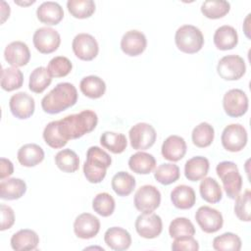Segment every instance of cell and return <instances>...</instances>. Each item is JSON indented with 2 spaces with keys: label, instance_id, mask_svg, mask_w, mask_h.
I'll use <instances>...</instances> for the list:
<instances>
[{
  "label": "cell",
  "instance_id": "6da1fadb",
  "mask_svg": "<svg viewBox=\"0 0 251 251\" xmlns=\"http://www.w3.org/2000/svg\"><path fill=\"white\" fill-rule=\"evenodd\" d=\"M98 124L97 114L92 110H83L78 114H72L58 121L61 135L68 141L77 139L91 132Z\"/></svg>",
  "mask_w": 251,
  "mask_h": 251
},
{
  "label": "cell",
  "instance_id": "8992f818",
  "mask_svg": "<svg viewBox=\"0 0 251 251\" xmlns=\"http://www.w3.org/2000/svg\"><path fill=\"white\" fill-rule=\"evenodd\" d=\"M247 131L240 124L226 126L221 136L223 147L229 152H239L247 144Z\"/></svg>",
  "mask_w": 251,
  "mask_h": 251
},
{
  "label": "cell",
  "instance_id": "7bdbcfd3",
  "mask_svg": "<svg viewBox=\"0 0 251 251\" xmlns=\"http://www.w3.org/2000/svg\"><path fill=\"white\" fill-rule=\"evenodd\" d=\"M43 138L46 144L54 149L63 148L68 143L59 131L58 121H53L47 124L43 130Z\"/></svg>",
  "mask_w": 251,
  "mask_h": 251
},
{
  "label": "cell",
  "instance_id": "d590c367",
  "mask_svg": "<svg viewBox=\"0 0 251 251\" xmlns=\"http://www.w3.org/2000/svg\"><path fill=\"white\" fill-rule=\"evenodd\" d=\"M51 81L52 76L47 68L37 67L29 75L28 87L34 93H42L50 85Z\"/></svg>",
  "mask_w": 251,
  "mask_h": 251
},
{
  "label": "cell",
  "instance_id": "c3c4849f",
  "mask_svg": "<svg viewBox=\"0 0 251 251\" xmlns=\"http://www.w3.org/2000/svg\"><path fill=\"white\" fill-rule=\"evenodd\" d=\"M0 162H1L0 178L2 180L5 177L10 176L14 173V166H13V163L9 159H6V158H1Z\"/></svg>",
  "mask_w": 251,
  "mask_h": 251
},
{
  "label": "cell",
  "instance_id": "f35d334b",
  "mask_svg": "<svg viewBox=\"0 0 251 251\" xmlns=\"http://www.w3.org/2000/svg\"><path fill=\"white\" fill-rule=\"evenodd\" d=\"M241 245L240 237L232 232H225L213 239V248L218 251H239Z\"/></svg>",
  "mask_w": 251,
  "mask_h": 251
},
{
  "label": "cell",
  "instance_id": "7dc6e473",
  "mask_svg": "<svg viewBox=\"0 0 251 251\" xmlns=\"http://www.w3.org/2000/svg\"><path fill=\"white\" fill-rule=\"evenodd\" d=\"M1 210V230L8 229L12 227V226L15 223V213L14 210L5 204H1L0 206Z\"/></svg>",
  "mask_w": 251,
  "mask_h": 251
},
{
  "label": "cell",
  "instance_id": "5b68a950",
  "mask_svg": "<svg viewBox=\"0 0 251 251\" xmlns=\"http://www.w3.org/2000/svg\"><path fill=\"white\" fill-rule=\"evenodd\" d=\"M176 47L183 53L194 54L201 50L204 44L202 31L192 25H184L177 28L175 35Z\"/></svg>",
  "mask_w": 251,
  "mask_h": 251
},
{
  "label": "cell",
  "instance_id": "9a60e30c",
  "mask_svg": "<svg viewBox=\"0 0 251 251\" xmlns=\"http://www.w3.org/2000/svg\"><path fill=\"white\" fill-rule=\"evenodd\" d=\"M9 107L14 117L20 120H25L33 115L35 102L33 97L26 92H17L10 98Z\"/></svg>",
  "mask_w": 251,
  "mask_h": 251
},
{
  "label": "cell",
  "instance_id": "1f68e13d",
  "mask_svg": "<svg viewBox=\"0 0 251 251\" xmlns=\"http://www.w3.org/2000/svg\"><path fill=\"white\" fill-rule=\"evenodd\" d=\"M201 197L208 203H218L222 200L223 191L218 181L213 177H204L199 185Z\"/></svg>",
  "mask_w": 251,
  "mask_h": 251
},
{
  "label": "cell",
  "instance_id": "2e32d148",
  "mask_svg": "<svg viewBox=\"0 0 251 251\" xmlns=\"http://www.w3.org/2000/svg\"><path fill=\"white\" fill-rule=\"evenodd\" d=\"M100 230V221L90 213L78 215L74 223L75 234L81 239H90L95 237Z\"/></svg>",
  "mask_w": 251,
  "mask_h": 251
},
{
  "label": "cell",
  "instance_id": "52a82bcc",
  "mask_svg": "<svg viewBox=\"0 0 251 251\" xmlns=\"http://www.w3.org/2000/svg\"><path fill=\"white\" fill-rule=\"evenodd\" d=\"M218 75L225 80H237L246 72V65L238 55H226L220 59L217 66Z\"/></svg>",
  "mask_w": 251,
  "mask_h": 251
},
{
  "label": "cell",
  "instance_id": "603a6c76",
  "mask_svg": "<svg viewBox=\"0 0 251 251\" xmlns=\"http://www.w3.org/2000/svg\"><path fill=\"white\" fill-rule=\"evenodd\" d=\"M215 46L223 51L233 49L238 43V34L236 29L231 25H222L214 33Z\"/></svg>",
  "mask_w": 251,
  "mask_h": 251
},
{
  "label": "cell",
  "instance_id": "277c9868",
  "mask_svg": "<svg viewBox=\"0 0 251 251\" xmlns=\"http://www.w3.org/2000/svg\"><path fill=\"white\" fill-rule=\"evenodd\" d=\"M216 172L227 197L235 199L239 195L243 183L237 166L231 161H223L217 165Z\"/></svg>",
  "mask_w": 251,
  "mask_h": 251
},
{
  "label": "cell",
  "instance_id": "ee69618b",
  "mask_svg": "<svg viewBox=\"0 0 251 251\" xmlns=\"http://www.w3.org/2000/svg\"><path fill=\"white\" fill-rule=\"evenodd\" d=\"M234 213L242 222L251 221V192L249 189H246L242 194H239L235 198Z\"/></svg>",
  "mask_w": 251,
  "mask_h": 251
},
{
  "label": "cell",
  "instance_id": "ab89813d",
  "mask_svg": "<svg viewBox=\"0 0 251 251\" xmlns=\"http://www.w3.org/2000/svg\"><path fill=\"white\" fill-rule=\"evenodd\" d=\"M67 8L74 18L86 19L95 12V3L92 0H69Z\"/></svg>",
  "mask_w": 251,
  "mask_h": 251
},
{
  "label": "cell",
  "instance_id": "681fc988",
  "mask_svg": "<svg viewBox=\"0 0 251 251\" xmlns=\"http://www.w3.org/2000/svg\"><path fill=\"white\" fill-rule=\"evenodd\" d=\"M1 23L3 24L10 16V6L5 2L1 1Z\"/></svg>",
  "mask_w": 251,
  "mask_h": 251
},
{
  "label": "cell",
  "instance_id": "3957f363",
  "mask_svg": "<svg viewBox=\"0 0 251 251\" xmlns=\"http://www.w3.org/2000/svg\"><path fill=\"white\" fill-rule=\"evenodd\" d=\"M111 156L98 146H91L86 152V161L83 164V174L91 183L101 182L111 166Z\"/></svg>",
  "mask_w": 251,
  "mask_h": 251
},
{
  "label": "cell",
  "instance_id": "60d3db41",
  "mask_svg": "<svg viewBox=\"0 0 251 251\" xmlns=\"http://www.w3.org/2000/svg\"><path fill=\"white\" fill-rule=\"evenodd\" d=\"M116 203L112 195L107 192L98 193L92 201V208L94 212L102 217H109L115 211Z\"/></svg>",
  "mask_w": 251,
  "mask_h": 251
},
{
  "label": "cell",
  "instance_id": "d6986e66",
  "mask_svg": "<svg viewBox=\"0 0 251 251\" xmlns=\"http://www.w3.org/2000/svg\"><path fill=\"white\" fill-rule=\"evenodd\" d=\"M186 142L178 135H170L162 144L161 152L163 157L171 162H177L181 160L186 153Z\"/></svg>",
  "mask_w": 251,
  "mask_h": 251
},
{
  "label": "cell",
  "instance_id": "f546056e",
  "mask_svg": "<svg viewBox=\"0 0 251 251\" xmlns=\"http://www.w3.org/2000/svg\"><path fill=\"white\" fill-rule=\"evenodd\" d=\"M101 145L114 154L123 153L127 145L126 137L124 133L105 131L100 137Z\"/></svg>",
  "mask_w": 251,
  "mask_h": 251
},
{
  "label": "cell",
  "instance_id": "30bf717a",
  "mask_svg": "<svg viewBox=\"0 0 251 251\" xmlns=\"http://www.w3.org/2000/svg\"><path fill=\"white\" fill-rule=\"evenodd\" d=\"M248 97L246 93L238 88L226 92L223 98V107L226 114L231 118L243 116L248 110Z\"/></svg>",
  "mask_w": 251,
  "mask_h": 251
},
{
  "label": "cell",
  "instance_id": "8d00e7d4",
  "mask_svg": "<svg viewBox=\"0 0 251 251\" xmlns=\"http://www.w3.org/2000/svg\"><path fill=\"white\" fill-rule=\"evenodd\" d=\"M56 166L65 173H75L79 167V158L76 153L71 149H63L55 156Z\"/></svg>",
  "mask_w": 251,
  "mask_h": 251
},
{
  "label": "cell",
  "instance_id": "f1b7e54d",
  "mask_svg": "<svg viewBox=\"0 0 251 251\" xmlns=\"http://www.w3.org/2000/svg\"><path fill=\"white\" fill-rule=\"evenodd\" d=\"M79 88L82 94L86 97L97 99L104 95L106 91V83L97 75H88L80 80Z\"/></svg>",
  "mask_w": 251,
  "mask_h": 251
},
{
  "label": "cell",
  "instance_id": "ac0fdd59",
  "mask_svg": "<svg viewBox=\"0 0 251 251\" xmlns=\"http://www.w3.org/2000/svg\"><path fill=\"white\" fill-rule=\"evenodd\" d=\"M4 58L13 67L25 66L30 59L28 46L23 41H13L4 50Z\"/></svg>",
  "mask_w": 251,
  "mask_h": 251
},
{
  "label": "cell",
  "instance_id": "83f0119b",
  "mask_svg": "<svg viewBox=\"0 0 251 251\" xmlns=\"http://www.w3.org/2000/svg\"><path fill=\"white\" fill-rule=\"evenodd\" d=\"M156 166V160L152 154L146 152H136L128 160L129 169L138 175L150 174Z\"/></svg>",
  "mask_w": 251,
  "mask_h": 251
},
{
  "label": "cell",
  "instance_id": "5bb4252c",
  "mask_svg": "<svg viewBox=\"0 0 251 251\" xmlns=\"http://www.w3.org/2000/svg\"><path fill=\"white\" fill-rule=\"evenodd\" d=\"M75 55L82 61L93 60L99 52L98 42L89 33H78L75 36L72 43Z\"/></svg>",
  "mask_w": 251,
  "mask_h": 251
},
{
  "label": "cell",
  "instance_id": "ba28073f",
  "mask_svg": "<svg viewBox=\"0 0 251 251\" xmlns=\"http://www.w3.org/2000/svg\"><path fill=\"white\" fill-rule=\"evenodd\" d=\"M130 145L135 150H146L152 147L156 141L155 128L147 123H138L129 129Z\"/></svg>",
  "mask_w": 251,
  "mask_h": 251
},
{
  "label": "cell",
  "instance_id": "d6a6232c",
  "mask_svg": "<svg viewBox=\"0 0 251 251\" xmlns=\"http://www.w3.org/2000/svg\"><path fill=\"white\" fill-rule=\"evenodd\" d=\"M214 127L206 122L200 123L198 126H196L191 133L193 144L199 148H205L210 146L214 140Z\"/></svg>",
  "mask_w": 251,
  "mask_h": 251
},
{
  "label": "cell",
  "instance_id": "4fadbf2b",
  "mask_svg": "<svg viewBox=\"0 0 251 251\" xmlns=\"http://www.w3.org/2000/svg\"><path fill=\"white\" fill-rule=\"evenodd\" d=\"M195 220L200 228L206 233H214L220 230L224 225L221 212L209 206H201L195 214Z\"/></svg>",
  "mask_w": 251,
  "mask_h": 251
},
{
  "label": "cell",
  "instance_id": "7402d4cb",
  "mask_svg": "<svg viewBox=\"0 0 251 251\" xmlns=\"http://www.w3.org/2000/svg\"><path fill=\"white\" fill-rule=\"evenodd\" d=\"M38 243V234L34 230L28 228L20 229L11 237V246L17 251L34 250L37 248Z\"/></svg>",
  "mask_w": 251,
  "mask_h": 251
},
{
  "label": "cell",
  "instance_id": "d4e9b609",
  "mask_svg": "<svg viewBox=\"0 0 251 251\" xmlns=\"http://www.w3.org/2000/svg\"><path fill=\"white\" fill-rule=\"evenodd\" d=\"M171 201L176 208L187 210L194 206L196 195L192 187L185 184H179L172 190Z\"/></svg>",
  "mask_w": 251,
  "mask_h": 251
},
{
  "label": "cell",
  "instance_id": "44dd1931",
  "mask_svg": "<svg viewBox=\"0 0 251 251\" xmlns=\"http://www.w3.org/2000/svg\"><path fill=\"white\" fill-rule=\"evenodd\" d=\"M37 19L47 25H58L64 18V11L57 2L46 1L40 4L36 10Z\"/></svg>",
  "mask_w": 251,
  "mask_h": 251
},
{
  "label": "cell",
  "instance_id": "74e56055",
  "mask_svg": "<svg viewBox=\"0 0 251 251\" xmlns=\"http://www.w3.org/2000/svg\"><path fill=\"white\" fill-rule=\"evenodd\" d=\"M179 168L176 164L165 163L157 167L154 172L155 179L164 185H169L176 182L179 178Z\"/></svg>",
  "mask_w": 251,
  "mask_h": 251
},
{
  "label": "cell",
  "instance_id": "4316f807",
  "mask_svg": "<svg viewBox=\"0 0 251 251\" xmlns=\"http://www.w3.org/2000/svg\"><path fill=\"white\" fill-rule=\"evenodd\" d=\"M26 191V183L21 178H7L0 182V198L3 200L20 199Z\"/></svg>",
  "mask_w": 251,
  "mask_h": 251
},
{
  "label": "cell",
  "instance_id": "ffe728a7",
  "mask_svg": "<svg viewBox=\"0 0 251 251\" xmlns=\"http://www.w3.org/2000/svg\"><path fill=\"white\" fill-rule=\"evenodd\" d=\"M104 241L111 249L123 251L129 248L131 236L126 229L120 226H112L105 231Z\"/></svg>",
  "mask_w": 251,
  "mask_h": 251
},
{
  "label": "cell",
  "instance_id": "7a4b0ae2",
  "mask_svg": "<svg viewBox=\"0 0 251 251\" xmlns=\"http://www.w3.org/2000/svg\"><path fill=\"white\" fill-rule=\"evenodd\" d=\"M77 101V90L70 82L58 83L41 100L42 110L47 114H59L70 107H73Z\"/></svg>",
  "mask_w": 251,
  "mask_h": 251
},
{
  "label": "cell",
  "instance_id": "8fae6325",
  "mask_svg": "<svg viewBox=\"0 0 251 251\" xmlns=\"http://www.w3.org/2000/svg\"><path fill=\"white\" fill-rule=\"evenodd\" d=\"M32 41L37 51L42 54H50L59 48L61 36L56 29L48 26H42L35 30Z\"/></svg>",
  "mask_w": 251,
  "mask_h": 251
},
{
  "label": "cell",
  "instance_id": "9c48e42d",
  "mask_svg": "<svg viewBox=\"0 0 251 251\" xmlns=\"http://www.w3.org/2000/svg\"><path fill=\"white\" fill-rule=\"evenodd\" d=\"M161 203L159 189L151 184H145L137 189L134 195V206L142 213H153Z\"/></svg>",
  "mask_w": 251,
  "mask_h": 251
},
{
  "label": "cell",
  "instance_id": "cb8c5ba5",
  "mask_svg": "<svg viewBox=\"0 0 251 251\" xmlns=\"http://www.w3.org/2000/svg\"><path fill=\"white\" fill-rule=\"evenodd\" d=\"M209 160L203 156H195L187 160L184 165V176L190 181L204 178L209 172Z\"/></svg>",
  "mask_w": 251,
  "mask_h": 251
},
{
  "label": "cell",
  "instance_id": "484cf974",
  "mask_svg": "<svg viewBox=\"0 0 251 251\" xmlns=\"http://www.w3.org/2000/svg\"><path fill=\"white\" fill-rule=\"evenodd\" d=\"M17 158L22 166L34 167L43 161L44 151L35 143H27L19 149Z\"/></svg>",
  "mask_w": 251,
  "mask_h": 251
},
{
  "label": "cell",
  "instance_id": "bcb514c9",
  "mask_svg": "<svg viewBox=\"0 0 251 251\" xmlns=\"http://www.w3.org/2000/svg\"><path fill=\"white\" fill-rule=\"evenodd\" d=\"M199 244L193 236H180L175 238L172 243V250L174 251H197Z\"/></svg>",
  "mask_w": 251,
  "mask_h": 251
},
{
  "label": "cell",
  "instance_id": "f6af8a7d",
  "mask_svg": "<svg viewBox=\"0 0 251 251\" xmlns=\"http://www.w3.org/2000/svg\"><path fill=\"white\" fill-rule=\"evenodd\" d=\"M72 69L71 61L64 56L52 58L47 66V70L52 77H64L71 73Z\"/></svg>",
  "mask_w": 251,
  "mask_h": 251
},
{
  "label": "cell",
  "instance_id": "7c38bea8",
  "mask_svg": "<svg viewBox=\"0 0 251 251\" xmlns=\"http://www.w3.org/2000/svg\"><path fill=\"white\" fill-rule=\"evenodd\" d=\"M136 232L143 238L152 239L158 237L163 229V223L160 216L154 213H142L134 224Z\"/></svg>",
  "mask_w": 251,
  "mask_h": 251
},
{
  "label": "cell",
  "instance_id": "4dcf8cb0",
  "mask_svg": "<svg viewBox=\"0 0 251 251\" xmlns=\"http://www.w3.org/2000/svg\"><path fill=\"white\" fill-rule=\"evenodd\" d=\"M135 178L126 172H119L112 178V188L119 196H128L135 187Z\"/></svg>",
  "mask_w": 251,
  "mask_h": 251
},
{
  "label": "cell",
  "instance_id": "e575fe53",
  "mask_svg": "<svg viewBox=\"0 0 251 251\" xmlns=\"http://www.w3.org/2000/svg\"><path fill=\"white\" fill-rule=\"evenodd\" d=\"M230 10V4L225 0H207L201 5V13L208 19L217 20L225 17Z\"/></svg>",
  "mask_w": 251,
  "mask_h": 251
},
{
  "label": "cell",
  "instance_id": "836d02e7",
  "mask_svg": "<svg viewBox=\"0 0 251 251\" xmlns=\"http://www.w3.org/2000/svg\"><path fill=\"white\" fill-rule=\"evenodd\" d=\"M24 83V75L16 67L3 69L1 72V87L5 91H13L22 87Z\"/></svg>",
  "mask_w": 251,
  "mask_h": 251
},
{
  "label": "cell",
  "instance_id": "b9f144b4",
  "mask_svg": "<svg viewBox=\"0 0 251 251\" xmlns=\"http://www.w3.org/2000/svg\"><path fill=\"white\" fill-rule=\"evenodd\" d=\"M169 233L171 237L174 238L180 236H193L195 234V227L187 218L178 217L171 222Z\"/></svg>",
  "mask_w": 251,
  "mask_h": 251
},
{
  "label": "cell",
  "instance_id": "e0dca14e",
  "mask_svg": "<svg viewBox=\"0 0 251 251\" xmlns=\"http://www.w3.org/2000/svg\"><path fill=\"white\" fill-rule=\"evenodd\" d=\"M147 46V39L143 32L131 29L126 31L121 39L122 51L130 57H135L144 52Z\"/></svg>",
  "mask_w": 251,
  "mask_h": 251
}]
</instances>
